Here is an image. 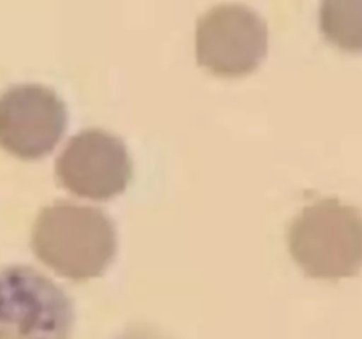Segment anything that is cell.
Instances as JSON below:
<instances>
[{
  "label": "cell",
  "instance_id": "cell-1",
  "mask_svg": "<svg viewBox=\"0 0 362 339\" xmlns=\"http://www.w3.org/2000/svg\"><path fill=\"white\" fill-rule=\"evenodd\" d=\"M30 247L37 260L60 278H101L115 260V222L98 207L55 201L35 218Z\"/></svg>",
  "mask_w": 362,
  "mask_h": 339
},
{
  "label": "cell",
  "instance_id": "cell-2",
  "mask_svg": "<svg viewBox=\"0 0 362 339\" xmlns=\"http://www.w3.org/2000/svg\"><path fill=\"white\" fill-rule=\"evenodd\" d=\"M288 249L313 279L338 281L362 268V214L357 207L325 198L303 208L288 228Z\"/></svg>",
  "mask_w": 362,
  "mask_h": 339
},
{
  "label": "cell",
  "instance_id": "cell-3",
  "mask_svg": "<svg viewBox=\"0 0 362 339\" xmlns=\"http://www.w3.org/2000/svg\"><path fill=\"white\" fill-rule=\"evenodd\" d=\"M74 304L53 279L28 265L0 268V339H71Z\"/></svg>",
  "mask_w": 362,
  "mask_h": 339
},
{
  "label": "cell",
  "instance_id": "cell-4",
  "mask_svg": "<svg viewBox=\"0 0 362 339\" xmlns=\"http://www.w3.org/2000/svg\"><path fill=\"white\" fill-rule=\"evenodd\" d=\"M269 49L267 23L243 4H219L197 23V60L221 78L251 74Z\"/></svg>",
  "mask_w": 362,
  "mask_h": 339
},
{
  "label": "cell",
  "instance_id": "cell-5",
  "mask_svg": "<svg viewBox=\"0 0 362 339\" xmlns=\"http://www.w3.org/2000/svg\"><path fill=\"white\" fill-rule=\"evenodd\" d=\"M60 186L74 196L108 201L129 186L133 161L126 143L103 129H85L69 138L55 162Z\"/></svg>",
  "mask_w": 362,
  "mask_h": 339
},
{
  "label": "cell",
  "instance_id": "cell-6",
  "mask_svg": "<svg viewBox=\"0 0 362 339\" xmlns=\"http://www.w3.org/2000/svg\"><path fill=\"white\" fill-rule=\"evenodd\" d=\"M67 109L60 95L37 83H20L0 94V148L23 161L48 155L62 140Z\"/></svg>",
  "mask_w": 362,
  "mask_h": 339
},
{
  "label": "cell",
  "instance_id": "cell-7",
  "mask_svg": "<svg viewBox=\"0 0 362 339\" xmlns=\"http://www.w3.org/2000/svg\"><path fill=\"white\" fill-rule=\"evenodd\" d=\"M318 27L334 48L362 53V0H322Z\"/></svg>",
  "mask_w": 362,
  "mask_h": 339
},
{
  "label": "cell",
  "instance_id": "cell-8",
  "mask_svg": "<svg viewBox=\"0 0 362 339\" xmlns=\"http://www.w3.org/2000/svg\"><path fill=\"white\" fill-rule=\"evenodd\" d=\"M115 339H170L168 335L163 334L161 331L152 327H129L127 331H124L122 334L117 335Z\"/></svg>",
  "mask_w": 362,
  "mask_h": 339
}]
</instances>
